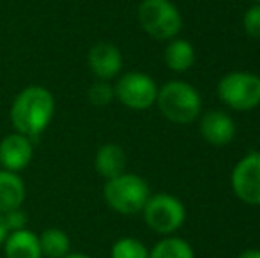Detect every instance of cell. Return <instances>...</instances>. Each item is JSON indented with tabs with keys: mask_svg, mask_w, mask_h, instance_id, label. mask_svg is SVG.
Listing matches in <instances>:
<instances>
[{
	"mask_svg": "<svg viewBox=\"0 0 260 258\" xmlns=\"http://www.w3.org/2000/svg\"><path fill=\"white\" fill-rule=\"evenodd\" d=\"M55 112L53 96L45 87H27L11 108V122L21 134L34 138L48 128Z\"/></svg>",
	"mask_w": 260,
	"mask_h": 258,
	"instance_id": "6da1fadb",
	"label": "cell"
},
{
	"mask_svg": "<svg viewBox=\"0 0 260 258\" xmlns=\"http://www.w3.org/2000/svg\"><path fill=\"white\" fill-rule=\"evenodd\" d=\"M156 103L165 119L175 124H189L200 115L202 99L193 85L181 80L165 83L157 89Z\"/></svg>",
	"mask_w": 260,
	"mask_h": 258,
	"instance_id": "7a4b0ae2",
	"label": "cell"
},
{
	"mask_svg": "<svg viewBox=\"0 0 260 258\" xmlns=\"http://www.w3.org/2000/svg\"><path fill=\"white\" fill-rule=\"evenodd\" d=\"M151 191L142 177L133 173H120L105 186V198L113 210L120 214H137L144 210Z\"/></svg>",
	"mask_w": 260,
	"mask_h": 258,
	"instance_id": "3957f363",
	"label": "cell"
},
{
	"mask_svg": "<svg viewBox=\"0 0 260 258\" xmlns=\"http://www.w3.org/2000/svg\"><path fill=\"white\" fill-rule=\"evenodd\" d=\"M138 21L151 38L159 41L174 39L182 27L181 13L170 0H144L138 7Z\"/></svg>",
	"mask_w": 260,
	"mask_h": 258,
	"instance_id": "277c9868",
	"label": "cell"
},
{
	"mask_svg": "<svg viewBox=\"0 0 260 258\" xmlns=\"http://www.w3.org/2000/svg\"><path fill=\"white\" fill-rule=\"evenodd\" d=\"M218 96L232 110H253L260 104V76L244 71L229 72L218 83Z\"/></svg>",
	"mask_w": 260,
	"mask_h": 258,
	"instance_id": "5b68a950",
	"label": "cell"
},
{
	"mask_svg": "<svg viewBox=\"0 0 260 258\" xmlns=\"http://www.w3.org/2000/svg\"><path fill=\"white\" fill-rule=\"evenodd\" d=\"M145 223L157 234H174L184 225L186 209L182 202L174 195L157 193L149 196L144 207Z\"/></svg>",
	"mask_w": 260,
	"mask_h": 258,
	"instance_id": "8992f818",
	"label": "cell"
},
{
	"mask_svg": "<svg viewBox=\"0 0 260 258\" xmlns=\"http://www.w3.org/2000/svg\"><path fill=\"white\" fill-rule=\"evenodd\" d=\"M115 96L124 106L133 110H147L156 103L157 85L144 72H126L115 85Z\"/></svg>",
	"mask_w": 260,
	"mask_h": 258,
	"instance_id": "52a82bcc",
	"label": "cell"
},
{
	"mask_svg": "<svg viewBox=\"0 0 260 258\" xmlns=\"http://www.w3.org/2000/svg\"><path fill=\"white\" fill-rule=\"evenodd\" d=\"M232 190L241 202L260 205V152H250L234 166Z\"/></svg>",
	"mask_w": 260,
	"mask_h": 258,
	"instance_id": "ba28073f",
	"label": "cell"
},
{
	"mask_svg": "<svg viewBox=\"0 0 260 258\" xmlns=\"http://www.w3.org/2000/svg\"><path fill=\"white\" fill-rule=\"evenodd\" d=\"M89 67L101 82L115 78L122 69V55L112 43H98L90 48L87 57Z\"/></svg>",
	"mask_w": 260,
	"mask_h": 258,
	"instance_id": "9c48e42d",
	"label": "cell"
},
{
	"mask_svg": "<svg viewBox=\"0 0 260 258\" xmlns=\"http://www.w3.org/2000/svg\"><path fill=\"white\" fill-rule=\"evenodd\" d=\"M200 133L207 143L214 147H225L236 136V122L221 110H211L200 121Z\"/></svg>",
	"mask_w": 260,
	"mask_h": 258,
	"instance_id": "30bf717a",
	"label": "cell"
},
{
	"mask_svg": "<svg viewBox=\"0 0 260 258\" xmlns=\"http://www.w3.org/2000/svg\"><path fill=\"white\" fill-rule=\"evenodd\" d=\"M32 140L25 134H9L0 143V165L9 172L23 170L32 159Z\"/></svg>",
	"mask_w": 260,
	"mask_h": 258,
	"instance_id": "8fae6325",
	"label": "cell"
},
{
	"mask_svg": "<svg viewBox=\"0 0 260 258\" xmlns=\"http://www.w3.org/2000/svg\"><path fill=\"white\" fill-rule=\"evenodd\" d=\"M126 168V152L117 143H106L96 154V170L106 180L119 177Z\"/></svg>",
	"mask_w": 260,
	"mask_h": 258,
	"instance_id": "7c38bea8",
	"label": "cell"
},
{
	"mask_svg": "<svg viewBox=\"0 0 260 258\" xmlns=\"http://www.w3.org/2000/svg\"><path fill=\"white\" fill-rule=\"evenodd\" d=\"M23 180L14 172H9V170L0 172V214L20 209V205L23 203Z\"/></svg>",
	"mask_w": 260,
	"mask_h": 258,
	"instance_id": "4fadbf2b",
	"label": "cell"
},
{
	"mask_svg": "<svg viewBox=\"0 0 260 258\" xmlns=\"http://www.w3.org/2000/svg\"><path fill=\"white\" fill-rule=\"evenodd\" d=\"M7 258H41V246L39 237L28 230H16L6 241Z\"/></svg>",
	"mask_w": 260,
	"mask_h": 258,
	"instance_id": "5bb4252c",
	"label": "cell"
},
{
	"mask_svg": "<svg viewBox=\"0 0 260 258\" xmlns=\"http://www.w3.org/2000/svg\"><path fill=\"white\" fill-rule=\"evenodd\" d=\"M165 64L175 72L188 71L195 64V50L186 39H174L165 50Z\"/></svg>",
	"mask_w": 260,
	"mask_h": 258,
	"instance_id": "9a60e30c",
	"label": "cell"
},
{
	"mask_svg": "<svg viewBox=\"0 0 260 258\" xmlns=\"http://www.w3.org/2000/svg\"><path fill=\"white\" fill-rule=\"evenodd\" d=\"M41 253L48 258H62L69 253V237L58 228H48L39 237Z\"/></svg>",
	"mask_w": 260,
	"mask_h": 258,
	"instance_id": "2e32d148",
	"label": "cell"
},
{
	"mask_svg": "<svg viewBox=\"0 0 260 258\" xmlns=\"http://www.w3.org/2000/svg\"><path fill=\"white\" fill-rule=\"evenodd\" d=\"M149 258H195V251L184 239L168 237L157 242Z\"/></svg>",
	"mask_w": 260,
	"mask_h": 258,
	"instance_id": "e0dca14e",
	"label": "cell"
},
{
	"mask_svg": "<svg viewBox=\"0 0 260 258\" xmlns=\"http://www.w3.org/2000/svg\"><path fill=\"white\" fill-rule=\"evenodd\" d=\"M112 258H149V251L137 239L122 237L113 244Z\"/></svg>",
	"mask_w": 260,
	"mask_h": 258,
	"instance_id": "ac0fdd59",
	"label": "cell"
},
{
	"mask_svg": "<svg viewBox=\"0 0 260 258\" xmlns=\"http://www.w3.org/2000/svg\"><path fill=\"white\" fill-rule=\"evenodd\" d=\"M87 97H89V101L94 106H106V104L112 103V99L115 97V90L106 82H98L89 89Z\"/></svg>",
	"mask_w": 260,
	"mask_h": 258,
	"instance_id": "d6986e66",
	"label": "cell"
},
{
	"mask_svg": "<svg viewBox=\"0 0 260 258\" xmlns=\"http://www.w3.org/2000/svg\"><path fill=\"white\" fill-rule=\"evenodd\" d=\"M243 27L250 38L260 39V2H255L250 9L244 13Z\"/></svg>",
	"mask_w": 260,
	"mask_h": 258,
	"instance_id": "ffe728a7",
	"label": "cell"
},
{
	"mask_svg": "<svg viewBox=\"0 0 260 258\" xmlns=\"http://www.w3.org/2000/svg\"><path fill=\"white\" fill-rule=\"evenodd\" d=\"M4 216V221H6V227L7 230H23L25 223H27V216L25 212H21L20 209H14V210H9V212L2 214Z\"/></svg>",
	"mask_w": 260,
	"mask_h": 258,
	"instance_id": "44dd1931",
	"label": "cell"
},
{
	"mask_svg": "<svg viewBox=\"0 0 260 258\" xmlns=\"http://www.w3.org/2000/svg\"><path fill=\"white\" fill-rule=\"evenodd\" d=\"M7 232H9V230H7V227H6V221H4V216L0 214V244L6 241Z\"/></svg>",
	"mask_w": 260,
	"mask_h": 258,
	"instance_id": "7402d4cb",
	"label": "cell"
},
{
	"mask_svg": "<svg viewBox=\"0 0 260 258\" xmlns=\"http://www.w3.org/2000/svg\"><path fill=\"white\" fill-rule=\"evenodd\" d=\"M237 258H260V249H246Z\"/></svg>",
	"mask_w": 260,
	"mask_h": 258,
	"instance_id": "603a6c76",
	"label": "cell"
},
{
	"mask_svg": "<svg viewBox=\"0 0 260 258\" xmlns=\"http://www.w3.org/2000/svg\"><path fill=\"white\" fill-rule=\"evenodd\" d=\"M62 258H90V256L83 255V253H68V255L62 256Z\"/></svg>",
	"mask_w": 260,
	"mask_h": 258,
	"instance_id": "cb8c5ba5",
	"label": "cell"
},
{
	"mask_svg": "<svg viewBox=\"0 0 260 258\" xmlns=\"http://www.w3.org/2000/svg\"><path fill=\"white\" fill-rule=\"evenodd\" d=\"M251 2H260V0H251Z\"/></svg>",
	"mask_w": 260,
	"mask_h": 258,
	"instance_id": "d4e9b609",
	"label": "cell"
}]
</instances>
